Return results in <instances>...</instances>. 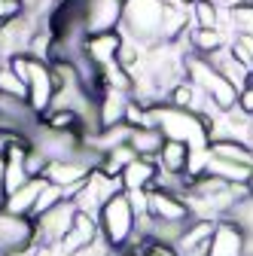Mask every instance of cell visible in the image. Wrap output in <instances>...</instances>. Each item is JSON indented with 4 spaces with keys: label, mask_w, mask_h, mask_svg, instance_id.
I'll list each match as a JSON object with an SVG mask.
<instances>
[{
    "label": "cell",
    "mask_w": 253,
    "mask_h": 256,
    "mask_svg": "<svg viewBox=\"0 0 253 256\" xmlns=\"http://www.w3.org/2000/svg\"><path fill=\"white\" fill-rule=\"evenodd\" d=\"M146 113H150V128H159L165 140H180L189 150L208 146L210 140V132H214L210 113H192L171 104H152Z\"/></svg>",
    "instance_id": "1"
},
{
    "label": "cell",
    "mask_w": 253,
    "mask_h": 256,
    "mask_svg": "<svg viewBox=\"0 0 253 256\" xmlns=\"http://www.w3.org/2000/svg\"><path fill=\"white\" fill-rule=\"evenodd\" d=\"M162 10H165V0H125L119 34L128 43L146 46V49L165 43V37H162Z\"/></svg>",
    "instance_id": "2"
},
{
    "label": "cell",
    "mask_w": 253,
    "mask_h": 256,
    "mask_svg": "<svg viewBox=\"0 0 253 256\" xmlns=\"http://www.w3.org/2000/svg\"><path fill=\"white\" fill-rule=\"evenodd\" d=\"M98 226H101V238L113 247V250H125L134 238V226H138V214L128 202L125 192L113 196L110 202L101 204L98 210Z\"/></svg>",
    "instance_id": "3"
},
{
    "label": "cell",
    "mask_w": 253,
    "mask_h": 256,
    "mask_svg": "<svg viewBox=\"0 0 253 256\" xmlns=\"http://www.w3.org/2000/svg\"><path fill=\"white\" fill-rule=\"evenodd\" d=\"M24 64H28V107L40 119L49 113L55 94H58V80H55V70L49 61L24 55Z\"/></svg>",
    "instance_id": "4"
},
{
    "label": "cell",
    "mask_w": 253,
    "mask_h": 256,
    "mask_svg": "<svg viewBox=\"0 0 253 256\" xmlns=\"http://www.w3.org/2000/svg\"><path fill=\"white\" fill-rule=\"evenodd\" d=\"M76 204L70 198H64L61 204H55L52 210H46L43 216L34 220V229H37V247H58L61 238H64L74 226V216H76Z\"/></svg>",
    "instance_id": "5"
},
{
    "label": "cell",
    "mask_w": 253,
    "mask_h": 256,
    "mask_svg": "<svg viewBox=\"0 0 253 256\" xmlns=\"http://www.w3.org/2000/svg\"><path fill=\"white\" fill-rule=\"evenodd\" d=\"M37 229L30 216H16L10 210L0 208V256L10 250H24V247H37Z\"/></svg>",
    "instance_id": "6"
},
{
    "label": "cell",
    "mask_w": 253,
    "mask_h": 256,
    "mask_svg": "<svg viewBox=\"0 0 253 256\" xmlns=\"http://www.w3.org/2000/svg\"><path fill=\"white\" fill-rule=\"evenodd\" d=\"M146 204H150V216L159 222H189L192 210L183 202V196L168 189H146Z\"/></svg>",
    "instance_id": "7"
},
{
    "label": "cell",
    "mask_w": 253,
    "mask_h": 256,
    "mask_svg": "<svg viewBox=\"0 0 253 256\" xmlns=\"http://www.w3.org/2000/svg\"><path fill=\"white\" fill-rule=\"evenodd\" d=\"M98 238H101L98 216H92V214H86V210H76L74 226H70V232H68L64 238H61L58 250H61V256H76L80 250H86L88 244H94Z\"/></svg>",
    "instance_id": "8"
},
{
    "label": "cell",
    "mask_w": 253,
    "mask_h": 256,
    "mask_svg": "<svg viewBox=\"0 0 253 256\" xmlns=\"http://www.w3.org/2000/svg\"><path fill=\"white\" fill-rule=\"evenodd\" d=\"M208 256H247V235L229 220H216L208 244Z\"/></svg>",
    "instance_id": "9"
},
{
    "label": "cell",
    "mask_w": 253,
    "mask_h": 256,
    "mask_svg": "<svg viewBox=\"0 0 253 256\" xmlns=\"http://www.w3.org/2000/svg\"><path fill=\"white\" fill-rule=\"evenodd\" d=\"M88 174H92V168H86L82 162H76V158H58V162H49V168H46L43 177L49 183L64 189V196H70L74 189H80L88 180Z\"/></svg>",
    "instance_id": "10"
},
{
    "label": "cell",
    "mask_w": 253,
    "mask_h": 256,
    "mask_svg": "<svg viewBox=\"0 0 253 256\" xmlns=\"http://www.w3.org/2000/svg\"><path fill=\"white\" fill-rule=\"evenodd\" d=\"M122 43H125V37L119 34V30H107V34L86 37L82 52H86L94 64H98L101 70H107V68H113V64H116V55H119Z\"/></svg>",
    "instance_id": "11"
},
{
    "label": "cell",
    "mask_w": 253,
    "mask_h": 256,
    "mask_svg": "<svg viewBox=\"0 0 253 256\" xmlns=\"http://www.w3.org/2000/svg\"><path fill=\"white\" fill-rule=\"evenodd\" d=\"M156 174H159V165H156V158H134V162L125 168L122 174H119V180H122V189L125 192H146V189H152V183H156Z\"/></svg>",
    "instance_id": "12"
},
{
    "label": "cell",
    "mask_w": 253,
    "mask_h": 256,
    "mask_svg": "<svg viewBox=\"0 0 253 256\" xmlns=\"http://www.w3.org/2000/svg\"><path fill=\"white\" fill-rule=\"evenodd\" d=\"M24 150L28 146H12L10 152H6V165H4V177H0V196H12L16 189H22L28 180H30V174H28V168H24Z\"/></svg>",
    "instance_id": "13"
},
{
    "label": "cell",
    "mask_w": 253,
    "mask_h": 256,
    "mask_svg": "<svg viewBox=\"0 0 253 256\" xmlns=\"http://www.w3.org/2000/svg\"><path fill=\"white\" fill-rule=\"evenodd\" d=\"M214 229H216V220H196V216H192V220L183 226V232H180V238H177V244H174L177 256H180V253H189V250H198V247H208Z\"/></svg>",
    "instance_id": "14"
},
{
    "label": "cell",
    "mask_w": 253,
    "mask_h": 256,
    "mask_svg": "<svg viewBox=\"0 0 253 256\" xmlns=\"http://www.w3.org/2000/svg\"><path fill=\"white\" fill-rule=\"evenodd\" d=\"M132 94L116 92V88H104V94L98 98V128H113L125 122V107H128Z\"/></svg>",
    "instance_id": "15"
},
{
    "label": "cell",
    "mask_w": 253,
    "mask_h": 256,
    "mask_svg": "<svg viewBox=\"0 0 253 256\" xmlns=\"http://www.w3.org/2000/svg\"><path fill=\"white\" fill-rule=\"evenodd\" d=\"M43 186H46V177H30L22 189H16L12 196H6L0 208L10 210V214H16V216H30V210H34V202H37V196H40Z\"/></svg>",
    "instance_id": "16"
},
{
    "label": "cell",
    "mask_w": 253,
    "mask_h": 256,
    "mask_svg": "<svg viewBox=\"0 0 253 256\" xmlns=\"http://www.w3.org/2000/svg\"><path fill=\"white\" fill-rule=\"evenodd\" d=\"M208 152H210L214 158H226V162H238V165L253 168V146L244 144V140L216 138V140H208Z\"/></svg>",
    "instance_id": "17"
},
{
    "label": "cell",
    "mask_w": 253,
    "mask_h": 256,
    "mask_svg": "<svg viewBox=\"0 0 253 256\" xmlns=\"http://www.w3.org/2000/svg\"><path fill=\"white\" fill-rule=\"evenodd\" d=\"M186 43H189V49H192L196 55H202V58H208V55L220 52L223 46H229L226 34L220 28H192V30H189V37H186Z\"/></svg>",
    "instance_id": "18"
},
{
    "label": "cell",
    "mask_w": 253,
    "mask_h": 256,
    "mask_svg": "<svg viewBox=\"0 0 253 256\" xmlns=\"http://www.w3.org/2000/svg\"><path fill=\"white\" fill-rule=\"evenodd\" d=\"M186 158H189V146L180 140H165L159 156H156V165L162 174H186Z\"/></svg>",
    "instance_id": "19"
},
{
    "label": "cell",
    "mask_w": 253,
    "mask_h": 256,
    "mask_svg": "<svg viewBox=\"0 0 253 256\" xmlns=\"http://www.w3.org/2000/svg\"><path fill=\"white\" fill-rule=\"evenodd\" d=\"M250 171H253V168H247V165L226 162V158H214V156H210V162H208V168H204L208 177H216V180H223V183H229V186H247Z\"/></svg>",
    "instance_id": "20"
},
{
    "label": "cell",
    "mask_w": 253,
    "mask_h": 256,
    "mask_svg": "<svg viewBox=\"0 0 253 256\" xmlns=\"http://www.w3.org/2000/svg\"><path fill=\"white\" fill-rule=\"evenodd\" d=\"M162 144H165V138H162L159 128H132L128 146H132L138 156L156 158V156H159V150H162Z\"/></svg>",
    "instance_id": "21"
},
{
    "label": "cell",
    "mask_w": 253,
    "mask_h": 256,
    "mask_svg": "<svg viewBox=\"0 0 253 256\" xmlns=\"http://www.w3.org/2000/svg\"><path fill=\"white\" fill-rule=\"evenodd\" d=\"M68 196H64V189L61 186H55V183H49L46 180V186L40 189V196H37V202H34V210H30V220H37V216H43L46 210H52L55 204H61Z\"/></svg>",
    "instance_id": "22"
},
{
    "label": "cell",
    "mask_w": 253,
    "mask_h": 256,
    "mask_svg": "<svg viewBox=\"0 0 253 256\" xmlns=\"http://www.w3.org/2000/svg\"><path fill=\"white\" fill-rule=\"evenodd\" d=\"M192 6V28H220V6L210 4V0H196Z\"/></svg>",
    "instance_id": "23"
},
{
    "label": "cell",
    "mask_w": 253,
    "mask_h": 256,
    "mask_svg": "<svg viewBox=\"0 0 253 256\" xmlns=\"http://www.w3.org/2000/svg\"><path fill=\"white\" fill-rule=\"evenodd\" d=\"M0 94H10V98L28 101V86H24L10 68H0Z\"/></svg>",
    "instance_id": "24"
},
{
    "label": "cell",
    "mask_w": 253,
    "mask_h": 256,
    "mask_svg": "<svg viewBox=\"0 0 253 256\" xmlns=\"http://www.w3.org/2000/svg\"><path fill=\"white\" fill-rule=\"evenodd\" d=\"M232 22L241 30V37H253V4H241L232 10Z\"/></svg>",
    "instance_id": "25"
},
{
    "label": "cell",
    "mask_w": 253,
    "mask_h": 256,
    "mask_svg": "<svg viewBox=\"0 0 253 256\" xmlns=\"http://www.w3.org/2000/svg\"><path fill=\"white\" fill-rule=\"evenodd\" d=\"M24 168H28V174H30V177H43V174H46V168H49V158H46L40 150L28 146V150H24Z\"/></svg>",
    "instance_id": "26"
},
{
    "label": "cell",
    "mask_w": 253,
    "mask_h": 256,
    "mask_svg": "<svg viewBox=\"0 0 253 256\" xmlns=\"http://www.w3.org/2000/svg\"><path fill=\"white\" fill-rule=\"evenodd\" d=\"M18 16H22V4H16V0H0V30L10 22H16Z\"/></svg>",
    "instance_id": "27"
},
{
    "label": "cell",
    "mask_w": 253,
    "mask_h": 256,
    "mask_svg": "<svg viewBox=\"0 0 253 256\" xmlns=\"http://www.w3.org/2000/svg\"><path fill=\"white\" fill-rule=\"evenodd\" d=\"M238 110L247 113V116H253V82L244 92H238Z\"/></svg>",
    "instance_id": "28"
},
{
    "label": "cell",
    "mask_w": 253,
    "mask_h": 256,
    "mask_svg": "<svg viewBox=\"0 0 253 256\" xmlns=\"http://www.w3.org/2000/svg\"><path fill=\"white\" fill-rule=\"evenodd\" d=\"M4 256H37V247H24V250H10Z\"/></svg>",
    "instance_id": "29"
},
{
    "label": "cell",
    "mask_w": 253,
    "mask_h": 256,
    "mask_svg": "<svg viewBox=\"0 0 253 256\" xmlns=\"http://www.w3.org/2000/svg\"><path fill=\"white\" fill-rule=\"evenodd\" d=\"M113 256H146V253H144V250H132V247H128V250H119V253H113Z\"/></svg>",
    "instance_id": "30"
},
{
    "label": "cell",
    "mask_w": 253,
    "mask_h": 256,
    "mask_svg": "<svg viewBox=\"0 0 253 256\" xmlns=\"http://www.w3.org/2000/svg\"><path fill=\"white\" fill-rule=\"evenodd\" d=\"M247 192L253 196V171H250V180H247Z\"/></svg>",
    "instance_id": "31"
},
{
    "label": "cell",
    "mask_w": 253,
    "mask_h": 256,
    "mask_svg": "<svg viewBox=\"0 0 253 256\" xmlns=\"http://www.w3.org/2000/svg\"><path fill=\"white\" fill-rule=\"evenodd\" d=\"M180 4H196V0H180Z\"/></svg>",
    "instance_id": "32"
},
{
    "label": "cell",
    "mask_w": 253,
    "mask_h": 256,
    "mask_svg": "<svg viewBox=\"0 0 253 256\" xmlns=\"http://www.w3.org/2000/svg\"><path fill=\"white\" fill-rule=\"evenodd\" d=\"M16 4H22V0H16Z\"/></svg>",
    "instance_id": "33"
},
{
    "label": "cell",
    "mask_w": 253,
    "mask_h": 256,
    "mask_svg": "<svg viewBox=\"0 0 253 256\" xmlns=\"http://www.w3.org/2000/svg\"><path fill=\"white\" fill-rule=\"evenodd\" d=\"M250 82H253V76H250Z\"/></svg>",
    "instance_id": "34"
}]
</instances>
